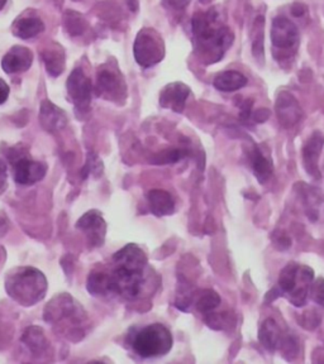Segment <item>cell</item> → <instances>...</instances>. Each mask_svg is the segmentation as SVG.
Wrapping results in <instances>:
<instances>
[{
  "label": "cell",
  "instance_id": "4316f807",
  "mask_svg": "<svg viewBox=\"0 0 324 364\" xmlns=\"http://www.w3.org/2000/svg\"><path fill=\"white\" fill-rule=\"evenodd\" d=\"M194 304H196L198 312L207 315L209 312H214L218 307L219 304H220V296L216 291H202L200 294H198V298H196Z\"/></svg>",
  "mask_w": 324,
  "mask_h": 364
},
{
  "label": "cell",
  "instance_id": "8fae6325",
  "mask_svg": "<svg viewBox=\"0 0 324 364\" xmlns=\"http://www.w3.org/2000/svg\"><path fill=\"white\" fill-rule=\"evenodd\" d=\"M276 115L280 124L285 128H292L302 119V108L290 93L281 91L276 99Z\"/></svg>",
  "mask_w": 324,
  "mask_h": 364
},
{
  "label": "cell",
  "instance_id": "4fadbf2b",
  "mask_svg": "<svg viewBox=\"0 0 324 364\" xmlns=\"http://www.w3.org/2000/svg\"><path fill=\"white\" fill-rule=\"evenodd\" d=\"M324 146V135L321 132H314L303 149V164L305 171L313 179H321L319 170V157Z\"/></svg>",
  "mask_w": 324,
  "mask_h": 364
},
{
  "label": "cell",
  "instance_id": "d6986e66",
  "mask_svg": "<svg viewBox=\"0 0 324 364\" xmlns=\"http://www.w3.org/2000/svg\"><path fill=\"white\" fill-rule=\"evenodd\" d=\"M149 207L156 216L171 215L175 211V201L170 193L155 189L147 193Z\"/></svg>",
  "mask_w": 324,
  "mask_h": 364
},
{
  "label": "cell",
  "instance_id": "5b68a950",
  "mask_svg": "<svg viewBox=\"0 0 324 364\" xmlns=\"http://www.w3.org/2000/svg\"><path fill=\"white\" fill-rule=\"evenodd\" d=\"M135 59L142 67H151L165 57V45L159 33L151 28L140 30L135 41Z\"/></svg>",
  "mask_w": 324,
  "mask_h": 364
},
{
  "label": "cell",
  "instance_id": "3957f363",
  "mask_svg": "<svg viewBox=\"0 0 324 364\" xmlns=\"http://www.w3.org/2000/svg\"><path fill=\"white\" fill-rule=\"evenodd\" d=\"M313 278V268L292 262L283 268L280 274L278 290L281 296L289 300L290 304L301 307L307 303Z\"/></svg>",
  "mask_w": 324,
  "mask_h": 364
},
{
  "label": "cell",
  "instance_id": "30bf717a",
  "mask_svg": "<svg viewBox=\"0 0 324 364\" xmlns=\"http://www.w3.org/2000/svg\"><path fill=\"white\" fill-rule=\"evenodd\" d=\"M98 91L100 97L108 100H123L126 97V84L123 82L121 75L109 68L100 70L98 74Z\"/></svg>",
  "mask_w": 324,
  "mask_h": 364
},
{
  "label": "cell",
  "instance_id": "4dcf8cb0",
  "mask_svg": "<svg viewBox=\"0 0 324 364\" xmlns=\"http://www.w3.org/2000/svg\"><path fill=\"white\" fill-rule=\"evenodd\" d=\"M231 320H234L232 315H228L227 312H220V314H217V312H209L205 315V323L207 325L213 327V329H217V330H220V329H225V327L229 325Z\"/></svg>",
  "mask_w": 324,
  "mask_h": 364
},
{
  "label": "cell",
  "instance_id": "f546056e",
  "mask_svg": "<svg viewBox=\"0 0 324 364\" xmlns=\"http://www.w3.org/2000/svg\"><path fill=\"white\" fill-rule=\"evenodd\" d=\"M65 23H66V28H68V33L76 36L83 33V30L86 27V22L82 15L76 12H68V15L65 17Z\"/></svg>",
  "mask_w": 324,
  "mask_h": 364
},
{
  "label": "cell",
  "instance_id": "ba28073f",
  "mask_svg": "<svg viewBox=\"0 0 324 364\" xmlns=\"http://www.w3.org/2000/svg\"><path fill=\"white\" fill-rule=\"evenodd\" d=\"M271 42L276 50H294L299 42L298 27L285 17H276L272 21Z\"/></svg>",
  "mask_w": 324,
  "mask_h": 364
},
{
  "label": "cell",
  "instance_id": "836d02e7",
  "mask_svg": "<svg viewBox=\"0 0 324 364\" xmlns=\"http://www.w3.org/2000/svg\"><path fill=\"white\" fill-rule=\"evenodd\" d=\"M279 347H281L284 350V354H287V359H293L298 354V350H299L298 342L293 336H287L285 339H283L280 342Z\"/></svg>",
  "mask_w": 324,
  "mask_h": 364
},
{
  "label": "cell",
  "instance_id": "ab89813d",
  "mask_svg": "<svg viewBox=\"0 0 324 364\" xmlns=\"http://www.w3.org/2000/svg\"><path fill=\"white\" fill-rule=\"evenodd\" d=\"M305 12H307V7L303 6L301 3H296V4H294L293 8H292V13H293V15H295V17H302Z\"/></svg>",
  "mask_w": 324,
  "mask_h": 364
},
{
  "label": "cell",
  "instance_id": "6da1fadb",
  "mask_svg": "<svg viewBox=\"0 0 324 364\" xmlns=\"http://www.w3.org/2000/svg\"><path fill=\"white\" fill-rule=\"evenodd\" d=\"M196 50L204 64H214L223 57L234 42V33L219 21L217 9L196 13L193 18Z\"/></svg>",
  "mask_w": 324,
  "mask_h": 364
},
{
  "label": "cell",
  "instance_id": "f1b7e54d",
  "mask_svg": "<svg viewBox=\"0 0 324 364\" xmlns=\"http://www.w3.org/2000/svg\"><path fill=\"white\" fill-rule=\"evenodd\" d=\"M264 18L258 17L254 26V45L252 51L256 57V60H264Z\"/></svg>",
  "mask_w": 324,
  "mask_h": 364
},
{
  "label": "cell",
  "instance_id": "ac0fdd59",
  "mask_svg": "<svg viewBox=\"0 0 324 364\" xmlns=\"http://www.w3.org/2000/svg\"><path fill=\"white\" fill-rule=\"evenodd\" d=\"M39 123L48 132H59L68 123V117L50 100H44L39 108Z\"/></svg>",
  "mask_w": 324,
  "mask_h": 364
},
{
  "label": "cell",
  "instance_id": "e575fe53",
  "mask_svg": "<svg viewBox=\"0 0 324 364\" xmlns=\"http://www.w3.org/2000/svg\"><path fill=\"white\" fill-rule=\"evenodd\" d=\"M310 296L312 298L324 307V278H319L310 287Z\"/></svg>",
  "mask_w": 324,
  "mask_h": 364
},
{
  "label": "cell",
  "instance_id": "1f68e13d",
  "mask_svg": "<svg viewBox=\"0 0 324 364\" xmlns=\"http://www.w3.org/2000/svg\"><path fill=\"white\" fill-rule=\"evenodd\" d=\"M188 156V152L185 149H167L161 152L159 156L156 157L155 164H176L184 157Z\"/></svg>",
  "mask_w": 324,
  "mask_h": 364
},
{
  "label": "cell",
  "instance_id": "f35d334b",
  "mask_svg": "<svg viewBox=\"0 0 324 364\" xmlns=\"http://www.w3.org/2000/svg\"><path fill=\"white\" fill-rule=\"evenodd\" d=\"M251 108H252V100H246L241 106L242 119H249V117H251Z\"/></svg>",
  "mask_w": 324,
  "mask_h": 364
},
{
  "label": "cell",
  "instance_id": "b9f144b4",
  "mask_svg": "<svg viewBox=\"0 0 324 364\" xmlns=\"http://www.w3.org/2000/svg\"><path fill=\"white\" fill-rule=\"evenodd\" d=\"M8 0H0V10L4 8V6L7 4Z\"/></svg>",
  "mask_w": 324,
  "mask_h": 364
},
{
  "label": "cell",
  "instance_id": "74e56055",
  "mask_svg": "<svg viewBox=\"0 0 324 364\" xmlns=\"http://www.w3.org/2000/svg\"><path fill=\"white\" fill-rule=\"evenodd\" d=\"M9 86L7 82H4L3 79H0V105L4 104L9 97Z\"/></svg>",
  "mask_w": 324,
  "mask_h": 364
},
{
  "label": "cell",
  "instance_id": "d6a6232c",
  "mask_svg": "<svg viewBox=\"0 0 324 364\" xmlns=\"http://www.w3.org/2000/svg\"><path fill=\"white\" fill-rule=\"evenodd\" d=\"M103 173V164L102 161L99 160V157L94 153H90L88 156V161L84 167L83 175L84 178H88V176H100Z\"/></svg>",
  "mask_w": 324,
  "mask_h": 364
},
{
  "label": "cell",
  "instance_id": "ffe728a7",
  "mask_svg": "<svg viewBox=\"0 0 324 364\" xmlns=\"http://www.w3.org/2000/svg\"><path fill=\"white\" fill-rule=\"evenodd\" d=\"M213 85L216 89L223 93H232L242 89L247 85V77L238 71L229 70L216 76Z\"/></svg>",
  "mask_w": 324,
  "mask_h": 364
},
{
  "label": "cell",
  "instance_id": "e0dca14e",
  "mask_svg": "<svg viewBox=\"0 0 324 364\" xmlns=\"http://www.w3.org/2000/svg\"><path fill=\"white\" fill-rule=\"evenodd\" d=\"M32 60L33 55L30 50L22 46H15L3 57L1 67L7 74L24 73L30 68Z\"/></svg>",
  "mask_w": 324,
  "mask_h": 364
},
{
  "label": "cell",
  "instance_id": "9c48e42d",
  "mask_svg": "<svg viewBox=\"0 0 324 364\" xmlns=\"http://www.w3.org/2000/svg\"><path fill=\"white\" fill-rule=\"evenodd\" d=\"M76 228L84 231L91 248L100 247L104 243L106 234V224L104 218L98 210H90L85 213L76 223Z\"/></svg>",
  "mask_w": 324,
  "mask_h": 364
},
{
  "label": "cell",
  "instance_id": "44dd1931",
  "mask_svg": "<svg viewBox=\"0 0 324 364\" xmlns=\"http://www.w3.org/2000/svg\"><path fill=\"white\" fill-rule=\"evenodd\" d=\"M258 341L263 347L270 352H275L279 348L281 336L276 321L272 319L265 320L258 330Z\"/></svg>",
  "mask_w": 324,
  "mask_h": 364
},
{
  "label": "cell",
  "instance_id": "7c38bea8",
  "mask_svg": "<svg viewBox=\"0 0 324 364\" xmlns=\"http://www.w3.org/2000/svg\"><path fill=\"white\" fill-rule=\"evenodd\" d=\"M47 172V166L44 162L33 161L27 157L15 160V180L21 185H33L44 179Z\"/></svg>",
  "mask_w": 324,
  "mask_h": 364
},
{
  "label": "cell",
  "instance_id": "9a60e30c",
  "mask_svg": "<svg viewBox=\"0 0 324 364\" xmlns=\"http://www.w3.org/2000/svg\"><path fill=\"white\" fill-rule=\"evenodd\" d=\"M115 267L126 268L129 271H144L147 266V257L137 245H127L113 256Z\"/></svg>",
  "mask_w": 324,
  "mask_h": 364
},
{
  "label": "cell",
  "instance_id": "60d3db41",
  "mask_svg": "<svg viewBox=\"0 0 324 364\" xmlns=\"http://www.w3.org/2000/svg\"><path fill=\"white\" fill-rule=\"evenodd\" d=\"M270 117V112L269 111H266V109H263V111H260V112L256 113V117H255V119L258 120L260 123H263V122H265V120L267 119Z\"/></svg>",
  "mask_w": 324,
  "mask_h": 364
},
{
  "label": "cell",
  "instance_id": "d590c367",
  "mask_svg": "<svg viewBox=\"0 0 324 364\" xmlns=\"http://www.w3.org/2000/svg\"><path fill=\"white\" fill-rule=\"evenodd\" d=\"M321 323V318L318 316V314L316 312H304L302 318V327L305 329H314L317 327Z\"/></svg>",
  "mask_w": 324,
  "mask_h": 364
},
{
  "label": "cell",
  "instance_id": "5bb4252c",
  "mask_svg": "<svg viewBox=\"0 0 324 364\" xmlns=\"http://www.w3.org/2000/svg\"><path fill=\"white\" fill-rule=\"evenodd\" d=\"M190 88L182 82H171L164 88L160 95V105L173 112L181 113L185 109Z\"/></svg>",
  "mask_w": 324,
  "mask_h": 364
},
{
  "label": "cell",
  "instance_id": "2e32d148",
  "mask_svg": "<svg viewBox=\"0 0 324 364\" xmlns=\"http://www.w3.org/2000/svg\"><path fill=\"white\" fill-rule=\"evenodd\" d=\"M301 193L307 216L314 223H324V191L313 186L303 185Z\"/></svg>",
  "mask_w": 324,
  "mask_h": 364
},
{
  "label": "cell",
  "instance_id": "8d00e7d4",
  "mask_svg": "<svg viewBox=\"0 0 324 364\" xmlns=\"http://www.w3.org/2000/svg\"><path fill=\"white\" fill-rule=\"evenodd\" d=\"M8 182V169L7 164H4L1 160H0V193H3V191L6 190Z\"/></svg>",
  "mask_w": 324,
  "mask_h": 364
},
{
  "label": "cell",
  "instance_id": "52a82bcc",
  "mask_svg": "<svg viewBox=\"0 0 324 364\" xmlns=\"http://www.w3.org/2000/svg\"><path fill=\"white\" fill-rule=\"evenodd\" d=\"M66 86H68V97L75 104L77 111L80 112L88 111L90 106L93 84L82 68H75L71 73L68 76Z\"/></svg>",
  "mask_w": 324,
  "mask_h": 364
},
{
  "label": "cell",
  "instance_id": "7a4b0ae2",
  "mask_svg": "<svg viewBox=\"0 0 324 364\" xmlns=\"http://www.w3.org/2000/svg\"><path fill=\"white\" fill-rule=\"evenodd\" d=\"M6 290L18 304L32 306L45 298L47 280L36 268H15L8 274Z\"/></svg>",
  "mask_w": 324,
  "mask_h": 364
},
{
  "label": "cell",
  "instance_id": "8992f818",
  "mask_svg": "<svg viewBox=\"0 0 324 364\" xmlns=\"http://www.w3.org/2000/svg\"><path fill=\"white\" fill-rule=\"evenodd\" d=\"M144 271H129L126 268L115 267L111 277L112 294L123 298H136L144 290Z\"/></svg>",
  "mask_w": 324,
  "mask_h": 364
},
{
  "label": "cell",
  "instance_id": "83f0119b",
  "mask_svg": "<svg viewBox=\"0 0 324 364\" xmlns=\"http://www.w3.org/2000/svg\"><path fill=\"white\" fill-rule=\"evenodd\" d=\"M194 303V292L190 286V283L187 282V280L180 276V282L178 286L176 292V301L175 305L182 312H188L190 305Z\"/></svg>",
  "mask_w": 324,
  "mask_h": 364
},
{
  "label": "cell",
  "instance_id": "d4e9b609",
  "mask_svg": "<svg viewBox=\"0 0 324 364\" xmlns=\"http://www.w3.org/2000/svg\"><path fill=\"white\" fill-rule=\"evenodd\" d=\"M46 68L51 76H59L65 68V56L60 47H51L44 52Z\"/></svg>",
  "mask_w": 324,
  "mask_h": 364
},
{
  "label": "cell",
  "instance_id": "277c9868",
  "mask_svg": "<svg viewBox=\"0 0 324 364\" xmlns=\"http://www.w3.org/2000/svg\"><path fill=\"white\" fill-rule=\"evenodd\" d=\"M132 347L141 358L162 357L173 348V335L162 324H151L135 335Z\"/></svg>",
  "mask_w": 324,
  "mask_h": 364
},
{
  "label": "cell",
  "instance_id": "603a6c76",
  "mask_svg": "<svg viewBox=\"0 0 324 364\" xmlns=\"http://www.w3.org/2000/svg\"><path fill=\"white\" fill-rule=\"evenodd\" d=\"M22 341L35 356H41L48 348L44 330L37 327H28L23 335Z\"/></svg>",
  "mask_w": 324,
  "mask_h": 364
},
{
  "label": "cell",
  "instance_id": "484cf974",
  "mask_svg": "<svg viewBox=\"0 0 324 364\" xmlns=\"http://www.w3.org/2000/svg\"><path fill=\"white\" fill-rule=\"evenodd\" d=\"M88 290L95 296H104L108 294H112L109 274L93 272L88 278Z\"/></svg>",
  "mask_w": 324,
  "mask_h": 364
},
{
  "label": "cell",
  "instance_id": "cb8c5ba5",
  "mask_svg": "<svg viewBox=\"0 0 324 364\" xmlns=\"http://www.w3.org/2000/svg\"><path fill=\"white\" fill-rule=\"evenodd\" d=\"M45 30V24L38 18H24L15 24V35L17 37L28 39L36 37Z\"/></svg>",
  "mask_w": 324,
  "mask_h": 364
},
{
  "label": "cell",
  "instance_id": "7402d4cb",
  "mask_svg": "<svg viewBox=\"0 0 324 364\" xmlns=\"http://www.w3.org/2000/svg\"><path fill=\"white\" fill-rule=\"evenodd\" d=\"M251 162H252V169H254L258 182L266 184L271 178L272 172H274V164H272L271 160L265 156L258 147H255L251 152Z\"/></svg>",
  "mask_w": 324,
  "mask_h": 364
}]
</instances>
